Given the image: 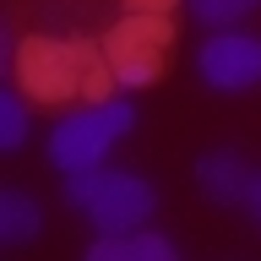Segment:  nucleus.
Instances as JSON below:
<instances>
[{
    "instance_id": "10",
    "label": "nucleus",
    "mask_w": 261,
    "mask_h": 261,
    "mask_svg": "<svg viewBox=\"0 0 261 261\" xmlns=\"http://www.w3.org/2000/svg\"><path fill=\"white\" fill-rule=\"evenodd\" d=\"M185 6H191V16H201L212 28H228V22H240L245 11H256L261 0H185Z\"/></svg>"
},
{
    "instance_id": "7",
    "label": "nucleus",
    "mask_w": 261,
    "mask_h": 261,
    "mask_svg": "<svg viewBox=\"0 0 261 261\" xmlns=\"http://www.w3.org/2000/svg\"><path fill=\"white\" fill-rule=\"evenodd\" d=\"M87 261H179V245L152 228H120L87 245Z\"/></svg>"
},
{
    "instance_id": "8",
    "label": "nucleus",
    "mask_w": 261,
    "mask_h": 261,
    "mask_svg": "<svg viewBox=\"0 0 261 261\" xmlns=\"http://www.w3.org/2000/svg\"><path fill=\"white\" fill-rule=\"evenodd\" d=\"M44 228V212L28 191H0V245H28Z\"/></svg>"
},
{
    "instance_id": "5",
    "label": "nucleus",
    "mask_w": 261,
    "mask_h": 261,
    "mask_svg": "<svg viewBox=\"0 0 261 261\" xmlns=\"http://www.w3.org/2000/svg\"><path fill=\"white\" fill-rule=\"evenodd\" d=\"M196 71L218 93H245V87L261 82V38H250V33H212L196 49Z\"/></svg>"
},
{
    "instance_id": "4",
    "label": "nucleus",
    "mask_w": 261,
    "mask_h": 261,
    "mask_svg": "<svg viewBox=\"0 0 261 261\" xmlns=\"http://www.w3.org/2000/svg\"><path fill=\"white\" fill-rule=\"evenodd\" d=\"M169 44H174V33L163 22V11H136L130 22L103 38V60H109V76L120 87H147V82L163 71L169 60Z\"/></svg>"
},
{
    "instance_id": "12",
    "label": "nucleus",
    "mask_w": 261,
    "mask_h": 261,
    "mask_svg": "<svg viewBox=\"0 0 261 261\" xmlns=\"http://www.w3.org/2000/svg\"><path fill=\"white\" fill-rule=\"evenodd\" d=\"M130 6H136V11H169L174 0H130Z\"/></svg>"
},
{
    "instance_id": "9",
    "label": "nucleus",
    "mask_w": 261,
    "mask_h": 261,
    "mask_svg": "<svg viewBox=\"0 0 261 261\" xmlns=\"http://www.w3.org/2000/svg\"><path fill=\"white\" fill-rule=\"evenodd\" d=\"M22 142H28V109H22V98L6 87V93H0V147L16 152Z\"/></svg>"
},
{
    "instance_id": "6",
    "label": "nucleus",
    "mask_w": 261,
    "mask_h": 261,
    "mask_svg": "<svg viewBox=\"0 0 261 261\" xmlns=\"http://www.w3.org/2000/svg\"><path fill=\"white\" fill-rule=\"evenodd\" d=\"M196 185H201V196L218 201V207H240L245 185H250V169H245V158L234 147H218V152H201V158H196Z\"/></svg>"
},
{
    "instance_id": "1",
    "label": "nucleus",
    "mask_w": 261,
    "mask_h": 261,
    "mask_svg": "<svg viewBox=\"0 0 261 261\" xmlns=\"http://www.w3.org/2000/svg\"><path fill=\"white\" fill-rule=\"evenodd\" d=\"M65 201L87 212L98 234H120V228H142L158 207V191L130 169H76L65 174Z\"/></svg>"
},
{
    "instance_id": "11",
    "label": "nucleus",
    "mask_w": 261,
    "mask_h": 261,
    "mask_svg": "<svg viewBox=\"0 0 261 261\" xmlns=\"http://www.w3.org/2000/svg\"><path fill=\"white\" fill-rule=\"evenodd\" d=\"M245 212H250V223L261 228V169H250V185H245V201H240Z\"/></svg>"
},
{
    "instance_id": "2",
    "label": "nucleus",
    "mask_w": 261,
    "mask_h": 261,
    "mask_svg": "<svg viewBox=\"0 0 261 261\" xmlns=\"http://www.w3.org/2000/svg\"><path fill=\"white\" fill-rule=\"evenodd\" d=\"M16 76L28 87L33 98H98L109 87V60H103V49L93 44H60V38H38L16 55Z\"/></svg>"
},
{
    "instance_id": "3",
    "label": "nucleus",
    "mask_w": 261,
    "mask_h": 261,
    "mask_svg": "<svg viewBox=\"0 0 261 261\" xmlns=\"http://www.w3.org/2000/svg\"><path fill=\"white\" fill-rule=\"evenodd\" d=\"M136 125V109H130V98H93V103H82L60 120V125L49 130V163L60 169V174H76V169H98L103 152H109L125 130Z\"/></svg>"
}]
</instances>
